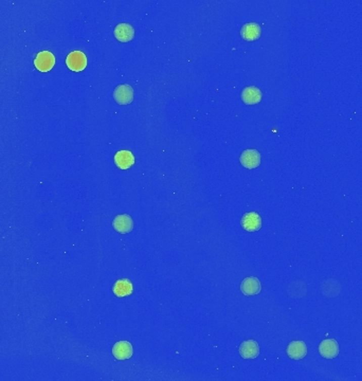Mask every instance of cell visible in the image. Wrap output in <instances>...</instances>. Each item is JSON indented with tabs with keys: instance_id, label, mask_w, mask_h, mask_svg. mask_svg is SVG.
I'll list each match as a JSON object with an SVG mask.
<instances>
[{
	"instance_id": "14",
	"label": "cell",
	"mask_w": 362,
	"mask_h": 381,
	"mask_svg": "<svg viewBox=\"0 0 362 381\" xmlns=\"http://www.w3.org/2000/svg\"><path fill=\"white\" fill-rule=\"evenodd\" d=\"M115 36L121 43H128L134 37V29L128 24H120L115 29Z\"/></svg>"
},
{
	"instance_id": "15",
	"label": "cell",
	"mask_w": 362,
	"mask_h": 381,
	"mask_svg": "<svg viewBox=\"0 0 362 381\" xmlns=\"http://www.w3.org/2000/svg\"><path fill=\"white\" fill-rule=\"evenodd\" d=\"M115 162L120 170H128L134 164V157L129 151H120L115 156Z\"/></svg>"
},
{
	"instance_id": "4",
	"label": "cell",
	"mask_w": 362,
	"mask_h": 381,
	"mask_svg": "<svg viewBox=\"0 0 362 381\" xmlns=\"http://www.w3.org/2000/svg\"><path fill=\"white\" fill-rule=\"evenodd\" d=\"M241 225L247 232H256L262 228V218L256 212H249L244 214Z\"/></svg>"
},
{
	"instance_id": "6",
	"label": "cell",
	"mask_w": 362,
	"mask_h": 381,
	"mask_svg": "<svg viewBox=\"0 0 362 381\" xmlns=\"http://www.w3.org/2000/svg\"><path fill=\"white\" fill-rule=\"evenodd\" d=\"M112 226H114V229L117 231V232L121 234H126L132 231L133 222L129 215L122 214V215L116 216L114 222H112Z\"/></svg>"
},
{
	"instance_id": "9",
	"label": "cell",
	"mask_w": 362,
	"mask_h": 381,
	"mask_svg": "<svg viewBox=\"0 0 362 381\" xmlns=\"http://www.w3.org/2000/svg\"><path fill=\"white\" fill-rule=\"evenodd\" d=\"M241 290L245 295H255L261 292L262 285L254 276H249L242 282Z\"/></svg>"
},
{
	"instance_id": "8",
	"label": "cell",
	"mask_w": 362,
	"mask_h": 381,
	"mask_svg": "<svg viewBox=\"0 0 362 381\" xmlns=\"http://www.w3.org/2000/svg\"><path fill=\"white\" fill-rule=\"evenodd\" d=\"M287 355L293 360H301L307 355L306 344L303 341H292L287 348Z\"/></svg>"
},
{
	"instance_id": "3",
	"label": "cell",
	"mask_w": 362,
	"mask_h": 381,
	"mask_svg": "<svg viewBox=\"0 0 362 381\" xmlns=\"http://www.w3.org/2000/svg\"><path fill=\"white\" fill-rule=\"evenodd\" d=\"M34 64H35L37 70H39L40 72H48L55 64V57L49 51H41L35 57Z\"/></svg>"
},
{
	"instance_id": "10",
	"label": "cell",
	"mask_w": 362,
	"mask_h": 381,
	"mask_svg": "<svg viewBox=\"0 0 362 381\" xmlns=\"http://www.w3.org/2000/svg\"><path fill=\"white\" fill-rule=\"evenodd\" d=\"M132 346L127 341H119L114 348H112V354L118 360H126L132 356Z\"/></svg>"
},
{
	"instance_id": "11",
	"label": "cell",
	"mask_w": 362,
	"mask_h": 381,
	"mask_svg": "<svg viewBox=\"0 0 362 381\" xmlns=\"http://www.w3.org/2000/svg\"><path fill=\"white\" fill-rule=\"evenodd\" d=\"M240 354L244 359H254L259 355V346L256 341H244L240 346Z\"/></svg>"
},
{
	"instance_id": "12",
	"label": "cell",
	"mask_w": 362,
	"mask_h": 381,
	"mask_svg": "<svg viewBox=\"0 0 362 381\" xmlns=\"http://www.w3.org/2000/svg\"><path fill=\"white\" fill-rule=\"evenodd\" d=\"M262 34V29L255 22H249L243 26L241 30L242 37L247 41H253L259 38Z\"/></svg>"
},
{
	"instance_id": "1",
	"label": "cell",
	"mask_w": 362,
	"mask_h": 381,
	"mask_svg": "<svg viewBox=\"0 0 362 381\" xmlns=\"http://www.w3.org/2000/svg\"><path fill=\"white\" fill-rule=\"evenodd\" d=\"M67 67L73 72H81L87 66V57L82 51H73L66 59Z\"/></svg>"
},
{
	"instance_id": "2",
	"label": "cell",
	"mask_w": 362,
	"mask_h": 381,
	"mask_svg": "<svg viewBox=\"0 0 362 381\" xmlns=\"http://www.w3.org/2000/svg\"><path fill=\"white\" fill-rule=\"evenodd\" d=\"M114 100L120 105H127L133 101V89L128 84H122L116 87Z\"/></svg>"
},
{
	"instance_id": "16",
	"label": "cell",
	"mask_w": 362,
	"mask_h": 381,
	"mask_svg": "<svg viewBox=\"0 0 362 381\" xmlns=\"http://www.w3.org/2000/svg\"><path fill=\"white\" fill-rule=\"evenodd\" d=\"M112 291H114L115 295H117L118 298H123V297L130 295L132 293V291H133L132 283L128 279L119 280L114 285V288H112Z\"/></svg>"
},
{
	"instance_id": "13",
	"label": "cell",
	"mask_w": 362,
	"mask_h": 381,
	"mask_svg": "<svg viewBox=\"0 0 362 381\" xmlns=\"http://www.w3.org/2000/svg\"><path fill=\"white\" fill-rule=\"evenodd\" d=\"M262 91L257 87H246L242 92V100L247 105H255L262 101Z\"/></svg>"
},
{
	"instance_id": "5",
	"label": "cell",
	"mask_w": 362,
	"mask_h": 381,
	"mask_svg": "<svg viewBox=\"0 0 362 381\" xmlns=\"http://www.w3.org/2000/svg\"><path fill=\"white\" fill-rule=\"evenodd\" d=\"M240 160L244 167L252 170L261 164V154L256 149H246L241 155Z\"/></svg>"
},
{
	"instance_id": "7",
	"label": "cell",
	"mask_w": 362,
	"mask_h": 381,
	"mask_svg": "<svg viewBox=\"0 0 362 381\" xmlns=\"http://www.w3.org/2000/svg\"><path fill=\"white\" fill-rule=\"evenodd\" d=\"M320 355L325 359H334L339 354V345L334 339H326L319 346Z\"/></svg>"
}]
</instances>
